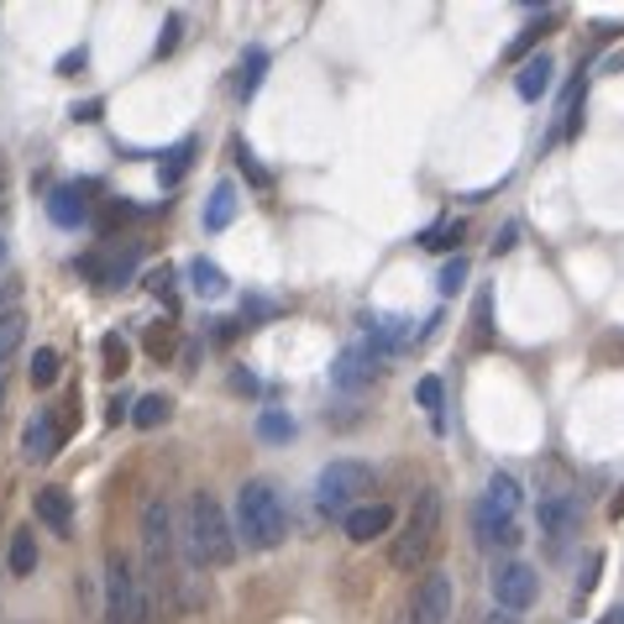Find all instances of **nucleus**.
Masks as SVG:
<instances>
[{
	"instance_id": "nucleus-27",
	"label": "nucleus",
	"mask_w": 624,
	"mask_h": 624,
	"mask_svg": "<svg viewBox=\"0 0 624 624\" xmlns=\"http://www.w3.org/2000/svg\"><path fill=\"white\" fill-rule=\"evenodd\" d=\"M195 153H200V142H195V137H184L179 147L168 153V163H163V168H158V179L168 184V189H174V184H179L184 174H189V163H195Z\"/></svg>"
},
{
	"instance_id": "nucleus-29",
	"label": "nucleus",
	"mask_w": 624,
	"mask_h": 624,
	"mask_svg": "<svg viewBox=\"0 0 624 624\" xmlns=\"http://www.w3.org/2000/svg\"><path fill=\"white\" fill-rule=\"evenodd\" d=\"M101 363H105V373H111V378H122L126 367H132V346H126L116 331H111V336H101Z\"/></svg>"
},
{
	"instance_id": "nucleus-23",
	"label": "nucleus",
	"mask_w": 624,
	"mask_h": 624,
	"mask_svg": "<svg viewBox=\"0 0 624 624\" xmlns=\"http://www.w3.org/2000/svg\"><path fill=\"white\" fill-rule=\"evenodd\" d=\"M483 503H493V509H503V514H520V483L509 478V472H488V488H483Z\"/></svg>"
},
{
	"instance_id": "nucleus-45",
	"label": "nucleus",
	"mask_w": 624,
	"mask_h": 624,
	"mask_svg": "<svg viewBox=\"0 0 624 624\" xmlns=\"http://www.w3.org/2000/svg\"><path fill=\"white\" fill-rule=\"evenodd\" d=\"M488 624H514V620H509V614H493V620H488Z\"/></svg>"
},
{
	"instance_id": "nucleus-24",
	"label": "nucleus",
	"mask_w": 624,
	"mask_h": 624,
	"mask_svg": "<svg viewBox=\"0 0 624 624\" xmlns=\"http://www.w3.org/2000/svg\"><path fill=\"white\" fill-rule=\"evenodd\" d=\"M27 378H32V388H53V383L63 378L59 346H38V352H32V363H27Z\"/></svg>"
},
{
	"instance_id": "nucleus-31",
	"label": "nucleus",
	"mask_w": 624,
	"mask_h": 624,
	"mask_svg": "<svg viewBox=\"0 0 624 624\" xmlns=\"http://www.w3.org/2000/svg\"><path fill=\"white\" fill-rule=\"evenodd\" d=\"M551 21H557V11H545L541 21H530V27H524L520 38L509 42V59H524V53H530V48H535V42L545 38V27H551Z\"/></svg>"
},
{
	"instance_id": "nucleus-16",
	"label": "nucleus",
	"mask_w": 624,
	"mask_h": 624,
	"mask_svg": "<svg viewBox=\"0 0 624 624\" xmlns=\"http://www.w3.org/2000/svg\"><path fill=\"white\" fill-rule=\"evenodd\" d=\"M551 74H557L551 53H530V59L520 63V74H514V95H520V101H541L545 90H551Z\"/></svg>"
},
{
	"instance_id": "nucleus-6",
	"label": "nucleus",
	"mask_w": 624,
	"mask_h": 624,
	"mask_svg": "<svg viewBox=\"0 0 624 624\" xmlns=\"http://www.w3.org/2000/svg\"><path fill=\"white\" fill-rule=\"evenodd\" d=\"M451 609H457V583L446 566H430L409 593V624H451Z\"/></svg>"
},
{
	"instance_id": "nucleus-43",
	"label": "nucleus",
	"mask_w": 624,
	"mask_h": 624,
	"mask_svg": "<svg viewBox=\"0 0 624 624\" xmlns=\"http://www.w3.org/2000/svg\"><path fill=\"white\" fill-rule=\"evenodd\" d=\"M609 514H614V520H620V514H624V488H620V499L609 503Z\"/></svg>"
},
{
	"instance_id": "nucleus-35",
	"label": "nucleus",
	"mask_w": 624,
	"mask_h": 624,
	"mask_svg": "<svg viewBox=\"0 0 624 624\" xmlns=\"http://www.w3.org/2000/svg\"><path fill=\"white\" fill-rule=\"evenodd\" d=\"M147 289H153L163 304H174V268H168V262H163V268H153V273H147Z\"/></svg>"
},
{
	"instance_id": "nucleus-37",
	"label": "nucleus",
	"mask_w": 624,
	"mask_h": 624,
	"mask_svg": "<svg viewBox=\"0 0 624 624\" xmlns=\"http://www.w3.org/2000/svg\"><path fill=\"white\" fill-rule=\"evenodd\" d=\"M514 242H520V226H503L499 237H493V258H503V252H514Z\"/></svg>"
},
{
	"instance_id": "nucleus-36",
	"label": "nucleus",
	"mask_w": 624,
	"mask_h": 624,
	"mask_svg": "<svg viewBox=\"0 0 624 624\" xmlns=\"http://www.w3.org/2000/svg\"><path fill=\"white\" fill-rule=\"evenodd\" d=\"M147 352H153V357H168V352H174V331H153V336H147Z\"/></svg>"
},
{
	"instance_id": "nucleus-40",
	"label": "nucleus",
	"mask_w": 624,
	"mask_h": 624,
	"mask_svg": "<svg viewBox=\"0 0 624 624\" xmlns=\"http://www.w3.org/2000/svg\"><path fill=\"white\" fill-rule=\"evenodd\" d=\"M74 69H84V48H74V53L59 59V74H74Z\"/></svg>"
},
{
	"instance_id": "nucleus-30",
	"label": "nucleus",
	"mask_w": 624,
	"mask_h": 624,
	"mask_svg": "<svg viewBox=\"0 0 624 624\" xmlns=\"http://www.w3.org/2000/svg\"><path fill=\"white\" fill-rule=\"evenodd\" d=\"M231 153H237V168H242L247 179H252V189H268V184H273V174H268V168H262V163L252 158V147H247L242 137L231 142Z\"/></svg>"
},
{
	"instance_id": "nucleus-10",
	"label": "nucleus",
	"mask_w": 624,
	"mask_h": 624,
	"mask_svg": "<svg viewBox=\"0 0 624 624\" xmlns=\"http://www.w3.org/2000/svg\"><path fill=\"white\" fill-rule=\"evenodd\" d=\"M383 352H373V346H346L342 357H336V363H331V388H336V394H363L367 383L378 378L383 373Z\"/></svg>"
},
{
	"instance_id": "nucleus-15",
	"label": "nucleus",
	"mask_w": 624,
	"mask_h": 624,
	"mask_svg": "<svg viewBox=\"0 0 624 624\" xmlns=\"http://www.w3.org/2000/svg\"><path fill=\"white\" fill-rule=\"evenodd\" d=\"M48 221L63 226V231H80V226H90V200H84L80 184H59V189L48 195Z\"/></svg>"
},
{
	"instance_id": "nucleus-26",
	"label": "nucleus",
	"mask_w": 624,
	"mask_h": 624,
	"mask_svg": "<svg viewBox=\"0 0 624 624\" xmlns=\"http://www.w3.org/2000/svg\"><path fill=\"white\" fill-rule=\"evenodd\" d=\"M168 415H174V404L163 399V394H142L137 409H132V425H137V430H158Z\"/></svg>"
},
{
	"instance_id": "nucleus-34",
	"label": "nucleus",
	"mask_w": 624,
	"mask_h": 624,
	"mask_svg": "<svg viewBox=\"0 0 624 624\" xmlns=\"http://www.w3.org/2000/svg\"><path fill=\"white\" fill-rule=\"evenodd\" d=\"M467 273H472V262H467V258H451L441 268V294H446V300H451V294H457V289L467 283Z\"/></svg>"
},
{
	"instance_id": "nucleus-19",
	"label": "nucleus",
	"mask_w": 624,
	"mask_h": 624,
	"mask_svg": "<svg viewBox=\"0 0 624 624\" xmlns=\"http://www.w3.org/2000/svg\"><path fill=\"white\" fill-rule=\"evenodd\" d=\"M262 74H268V48H247L242 63H237V80H231V90H237V101H252L262 90Z\"/></svg>"
},
{
	"instance_id": "nucleus-11",
	"label": "nucleus",
	"mask_w": 624,
	"mask_h": 624,
	"mask_svg": "<svg viewBox=\"0 0 624 624\" xmlns=\"http://www.w3.org/2000/svg\"><path fill=\"white\" fill-rule=\"evenodd\" d=\"M535 520H541L545 551H551V557H562L566 541L578 535V503L566 499V493H545L541 509H535Z\"/></svg>"
},
{
	"instance_id": "nucleus-39",
	"label": "nucleus",
	"mask_w": 624,
	"mask_h": 624,
	"mask_svg": "<svg viewBox=\"0 0 624 624\" xmlns=\"http://www.w3.org/2000/svg\"><path fill=\"white\" fill-rule=\"evenodd\" d=\"M132 409H137V404L126 399V394H116V399H111V425H122V420H132Z\"/></svg>"
},
{
	"instance_id": "nucleus-4",
	"label": "nucleus",
	"mask_w": 624,
	"mask_h": 624,
	"mask_svg": "<svg viewBox=\"0 0 624 624\" xmlns=\"http://www.w3.org/2000/svg\"><path fill=\"white\" fill-rule=\"evenodd\" d=\"M367 493H373V467L357 457H336L315 472V509L325 520H346L352 509H363Z\"/></svg>"
},
{
	"instance_id": "nucleus-46",
	"label": "nucleus",
	"mask_w": 624,
	"mask_h": 624,
	"mask_svg": "<svg viewBox=\"0 0 624 624\" xmlns=\"http://www.w3.org/2000/svg\"><path fill=\"white\" fill-rule=\"evenodd\" d=\"M0 262H6V242H0Z\"/></svg>"
},
{
	"instance_id": "nucleus-18",
	"label": "nucleus",
	"mask_w": 624,
	"mask_h": 624,
	"mask_svg": "<svg viewBox=\"0 0 624 624\" xmlns=\"http://www.w3.org/2000/svg\"><path fill=\"white\" fill-rule=\"evenodd\" d=\"M409 342H415V325L404 321V315H378V321H367V346H373V352H404Z\"/></svg>"
},
{
	"instance_id": "nucleus-14",
	"label": "nucleus",
	"mask_w": 624,
	"mask_h": 624,
	"mask_svg": "<svg viewBox=\"0 0 624 624\" xmlns=\"http://www.w3.org/2000/svg\"><path fill=\"white\" fill-rule=\"evenodd\" d=\"M32 509H38V520L53 530V535H74V499H69V488H59V483H48V488H38V499H32Z\"/></svg>"
},
{
	"instance_id": "nucleus-25",
	"label": "nucleus",
	"mask_w": 624,
	"mask_h": 624,
	"mask_svg": "<svg viewBox=\"0 0 624 624\" xmlns=\"http://www.w3.org/2000/svg\"><path fill=\"white\" fill-rule=\"evenodd\" d=\"M21 342H27V310H21V304H11V310L0 315V363H11Z\"/></svg>"
},
{
	"instance_id": "nucleus-44",
	"label": "nucleus",
	"mask_w": 624,
	"mask_h": 624,
	"mask_svg": "<svg viewBox=\"0 0 624 624\" xmlns=\"http://www.w3.org/2000/svg\"><path fill=\"white\" fill-rule=\"evenodd\" d=\"M609 624H624V604H620V609H614V614H609Z\"/></svg>"
},
{
	"instance_id": "nucleus-17",
	"label": "nucleus",
	"mask_w": 624,
	"mask_h": 624,
	"mask_svg": "<svg viewBox=\"0 0 624 624\" xmlns=\"http://www.w3.org/2000/svg\"><path fill=\"white\" fill-rule=\"evenodd\" d=\"M184 279H189V294H195V300H226V289H231L221 273V262H210V258H189Z\"/></svg>"
},
{
	"instance_id": "nucleus-2",
	"label": "nucleus",
	"mask_w": 624,
	"mask_h": 624,
	"mask_svg": "<svg viewBox=\"0 0 624 624\" xmlns=\"http://www.w3.org/2000/svg\"><path fill=\"white\" fill-rule=\"evenodd\" d=\"M237 541L247 551H279L283 535H289V509H283V493L268 478H247L237 488Z\"/></svg>"
},
{
	"instance_id": "nucleus-20",
	"label": "nucleus",
	"mask_w": 624,
	"mask_h": 624,
	"mask_svg": "<svg viewBox=\"0 0 624 624\" xmlns=\"http://www.w3.org/2000/svg\"><path fill=\"white\" fill-rule=\"evenodd\" d=\"M415 399H420L430 430H436V436H446V388H441V378H436V373H425V378L415 383Z\"/></svg>"
},
{
	"instance_id": "nucleus-21",
	"label": "nucleus",
	"mask_w": 624,
	"mask_h": 624,
	"mask_svg": "<svg viewBox=\"0 0 624 624\" xmlns=\"http://www.w3.org/2000/svg\"><path fill=\"white\" fill-rule=\"evenodd\" d=\"M237 221V184H216L210 189V200H205V231H226V226Z\"/></svg>"
},
{
	"instance_id": "nucleus-12",
	"label": "nucleus",
	"mask_w": 624,
	"mask_h": 624,
	"mask_svg": "<svg viewBox=\"0 0 624 624\" xmlns=\"http://www.w3.org/2000/svg\"><path fill=\"white\" fill-rule=\"evenodd\" d=\"M472 535H478V545L483 551H493V545H520V520L514 514H503V509H493V503L478 499V509H472Z\"/></svg>"
},
{
	"instance_id": "nucleus-1",
	"label": "nucleus",
	"mask_w": 624,
	"mask_h": 624,
	"mask_svg": "<svg viewBox=\"0 0 624 624\" xmlns=\"http://www.w3.org/2000/svg\"><path fill=\"white\" fill-rule=\"evenodd\" d=\"M237 551H242V541H237V524L226 520L221 499L195 488L189 503H184V557H189V566L195 572H205V566H231Z\"/></svg>"
},
{
	"instance_id": "nucleus-48",
	"label": "nucleus",
	"mask_w": 624,
	"mask_h": 624,
	"mask_svg": "<svg viewBox=\"0 0 624 624\" xmlns=\"http://www.w3.org/2000/svg\"><path fill=\"white\" fill-rule=\"evenodd\" d=\"M0 315H6V310H0Z\"/></svg>"
},
{
	"instance_id": "nucleus-13",
	"label": "nucleus",
	"mask_w": 624,
	"mask_h": 624,
	"mask_svg": "<svg viewBox=\"0 0 624 624\" xmlns=\"http://www.w3.org/2000/svg\"><path fill=\"white\" fill-rule=\"evenodd\" d=\"M342 530H346V541L352 545L383 541V535L394 530V503H363V509H352V514L342 520Z\"/></svg>"
},
{
	"instance_id": "nucleus-3",
	"label": "nucleus",
	"mask_w": 624,
	"mask_h": 624,
	"mask_svg": "<svg viewBox=\"0 0 624 624\" xmlns=\"http://www.w3.org/2000/svg\"><path fill=\"white\" fill-rule=\"evenodd\" d=\"M436 535H441V488H420L399 524V535H394V545H388V562L399 572H420L430 562V551H436Z\"/></svg>"
},
{
	"instance_id": "nucleus-32",
	"label": "nucleus",
	"mask_w": 624,
	"mask_h": 624,
	"mask_svg": "<svg viewBox=\"0 0 624 624\" xmlns=\"http://www.w3.org/2000/svg\"><path fill=\"white\" fill-rule=\"evenodd\" d=\"M457 242H462V221H441L420 237V247H430V252H446V247H457Z\"/></svg>"
},
{
	"instance_id": "nucleus-42",
	"label": "nucleus",
	"mask_w": 624,
	"mask_h": 624,
	"mask_svg": "<svg viewBox=\"0 0 624 624\" xmlns=\"http://www.w3.org/2000/svg\"><path fill=\"white\" fill-rule=\"evenodd\" d=\"M231 388H247V394H252V388H258V378H252V373H231Z\"/></svg>"
},
{
	"instance_id": "nucleus-22",
	"label": "nucleus",
	"mask_w": 624,
	"mask_h": 624,
	"mask_svg": "<svg viewBox=\"0 0 624 624\" xmlns=\"http://www.w3.org/2000/svg\"><path fill=\"white\" fill-rule=\"evenodd\" d=\"M6 566H11V578H32V572H38V530H17V535H11Z\"/></svg>"
},
{
	"instance_id": "nucleus-5",
	"label": "nucleus",
	"mask_w": 624,
	"mask_h": 624,
	"mask_svg": "<svg viewBox=\"0 0 624 624\" xmlns=\"http://www.w3.org/2000/svg\"><path fill=\"white\" fill-rule=\"evenodd\" d=\"M105 620L111 624H153V587L137 578L132 557L105 551Z\"/></svg>"
},
{
	"instance_id": "nucleus-8",
	"label": "nucleus",
	"mask_w": 624,
	"mask_h": 624,
	"mask_svg": "<svg viewBox=\"0 0 624 624\" xmlns=\"http://www.w3.org/2000/svg\"><path fill=\"white\" fill-rule=\"evenodd\" d=\"M488 587H493V604H499L503 614H524V609L535 604V593H541V578H535L530 562H514V557H509V562L493 566Z\"/></svg>"
},
{
	"instance_id": "nucleus-38",
	"label": "nucleus",
	"mask_w": 624,
	"mask_h": 624,
	"mask_svg": "<svg viewBox=\"0 0 624 624\" xmlns=\"http://www.w3.org/2000/svg\"><path fill=\"white\" fill-rule=\"evenodd\" d=\"M599 572H604V557H587V578L578 583V599H587V593H593V583H599Z\"/></svg>"
},
{
	"instance_id": "nucleus-47",
	"label": "nucleus",
	"mask_w": 624,
	"mask_h": 624,
	"mask_svg": "<svg viewBox=\"0 0 624 624\" xmlns=\"http://www.w3.org/2000/svg\"><path fill=\"white\" fill-rule=\"evenodd\" d=\"M0 399H6V383H0Z\"/></svg>"
},
{
	"instance_id": "nucleus-33",
	"label": "nucleus",
	"mask_w": 624,
	"mask_h": 624,
	"mask_svg": "<svg viewBox=\"0 0 624 624\" xmlns=\"http://www.w3.org/2000/svg\"><path fill=\"white\" fill-rule=\"evenodd\" d=\"M179 38H184V17H179V11H168V17H163V32H158V48H153V53H158V59H168V53L179 48Z\"/></svg>"
},
{
	"instance_id": "nucleus-41",
	"label": "nucleus",
	"mask_w": 624,
	"mask_h": 624,
	"mask_svg": "<svg viewBox=\"0 0 624 624\" xmlns=\"http://www.w3.org/2000/svg\"><path fill=\"white\" fill-rule=\"evenodd\" d=\"M74 122H101V101H90V105H74Z\"/></svg>"
},
{
	"instance_id": "nucleus-7",
	"label": "nucleus",
	"mask_w": 624,
	"mask_h": 624,
	"mask_svg": "<svg viewBox=\"0 0 624 624\" xmlns=\"http://www.w3.org/2000/svg\"><path fill=\"white\" fill-rule=\"evenodd\" d=\"M63 441H69V415L59 404H42L38 415L27 420V430H21V457L27 462H53L63 451Z\"/></svg>"
},
{
	"instance_id": "nucleus-28",
	"label": "nucleus",
	"mask_w": 624,
	"mask_h": 624,
	"mask_svg": "<svg viewBox=\"0 0 624 624\" xmlns=\"http://www.w3.org/2000/svg\"><path fill=\"white\" fill-rule=\"evenodd\" d=\"M294 415H283V409H262L258 415V436L262 441H273V446H283V441H294Z\"/></svg>"
},
{
	"instance_id": "nucleus-9",
	"label": "nucleus",
	"mask_w": 624,
	"mask_h": 624,
	"mask_svg": "<svg viewBox=\"0 0 624 624\" xmlns=\"http://www.w3.org/2000/svg\"><path fill=\"white\" fill-rule=\"evenodd\" d=\"M137 262H142V247L126 242L122 252H90V258H80L74 268H80L84 279H95L101 289H126L132 273H137Z\"/></svg>"
}]
</instances>
